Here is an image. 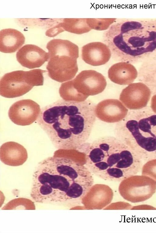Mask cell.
Wrapping results in <instances>:
<instances>
[{"label":"cell","mask_w":156,"mask_h":233,"mask_svg":"<svg viewBox=\"0 0 156 233\" xmlns=\"http://www.w3.org/2000/svg\"><path fill=\"white\" fill-rule=\"evenodd\" d=\"M116 19V18H86V21L91 29L102 31L108 29Z\"/></svg>","instance_id":"21"},{"label":"cell","mask_w":156,"mask_h":233,"mask_svg":"<svg viewBox=\"0 0 156 233\" xmlns=\"http://www.w3.org/2000/svg\"><path fill=\"white\" fill-rule=\"evenodd\" d=\"M142 174L149 177L156 182V161L153 159L145 164L142 168Z\"/></svg>","instance_id":"22"},{"label":"cell","mask_w":156,"mask_h":233,"mask_svg":"<svg viewBox=\"0 0 156 233\" xmlns=\"http://www.w3.org/2000/svg\"><path fill=\"white\" fill-rule=\"evenodd\" d=\"M40 105L30 99H23L14 103L8 111V116L14 124L28 125L37 120L41 112Z\"/></svg>","instance_id":"11"},{"label":"cell","mask_w":156,"mask_h":233,"mask_svg":"<svg viewBox=\"0 0 156 233\" xmlns=\"http://www.w3.org/2000/svg\"><path fill=\"white\" fill-rule=\"evenodd\" d=\"M118 190L126 200L141 202L149 199L155 193L156 182L147 176L135 175L121 181Z\"/></svg>","instance_id":"8"},{"label":"cell","mask_w":156,"mask_h":233,"mask_svg":"<svg viewBox=\"0 0 156 233\" xmlns=\"http://www.w3.org/2000/svg\"><path fill=\"white\" fill-rule=\"evenodd\" d=\"M132 207V205L129 203L119 202L111 204L104 209L105 210L129 209H131Z\"/></svg>","instance_id":"23"},{"label":"cell","mask_w":156,"mask_h":233,"mask_svg":"<svg viewBox=\"0 0 156 233\" xmlns=\"http://www.w3.org/2000/svg\"><path fill=\"white\" fill-rule=\"evenodd\" d=\"M146 206H147V205H146V206H144V207H146ZM142 207H144V206H142ZM143 209H146L145 208H145H143Z\"/></svg>","instance_id":"25"},{"label":"cell","mask_w":156,"mask_h":233,"mask_svg":"<svg viewBox=\"0 0 156 233\" xmlns=\"http://www.w3.org/2000/svg\"><path fill=\"white\" fill-rule=\"evenodd\" d=\"M95 105L60 99L42 108L37 120L54 146L79 149L88 139L96 119Z\"/></svg>","instance_id":"2"},{"label":"cell","mask_w":156,"mask_h":233,"mask_svg":"<svg viewBox=\"0 0 156 233\" xmlns=\"http://www.w3.org/2000/svg\"><path fill=\"white\" fill-rule=\"evenodd\" d=\"M92 29L87 22L86 18H64L57 25L48 29L46 35L54 37L64 31L77 34L87 33Z\"/></svg>","instance_id":"18"},{"label":"cell","mask_w":156,"mask_h":233,"mask_svg":"<svg viewBox=\"0 0 156 233\" xmlns=\"http://www.w3.org/2000/svg\"><path fill=\"white\" fill-rule=\"evenodd\" d=\"M46 72L38 69L28 71L16 70L5 74L0 79V95L8 98L18 97L27 93L34 86L43 85V74Z\"/></svg>","instance_id":"7"},{"label":"cell","mask_w":156,"mask_h":233,"mask_svg":"<svg viewBox=\"0 0 156 233\" xmlns=\"http://www.w3.org/2000/svg\"><path fill=\"white\" fill-rule=\"evenodd\" d=\"M115 137L130 147L142 160L156 159V113L130 111L116 124Z\"/></svg>","instance_id":"5"},{"label":"cell","mask_w":156,"mask_h":233,"mask_svg":"<svg viewBox=\"0 0 156 233\" xmlns=\"http://www.w3.org/2000/svg\"><path fill=\"white\" fill-rule=\"evenodd\" d=\"M150 88L143 82L132 83L124 88L119 99L127 108L138 110L146 107L151 97Z\"/></svg>","instance_id":"9"},{"label":"cell","mask_w":156,"mask_h":233,"mask_svg":"<svg viewBox=\"0 0 156 233\" xmlns=\"http://www.w3.org/2000/svg\"><path fill=\"white\" fill-rule=\"evenodd\" d=\"M17 60L23 67L33 69L41 67L48 61L49 55L41 48L33 44H26L16 53Z\"/></svg>","instance_id":"14"},{"label":"cell","mask_w":156,"mask_h":233,"mask_svg":"<svg viewBox=\"0 0 156 233\" xmlns=\"http://www.w3.org/2000/svg\"><path fill=\"white\" fill-rule=\"evenodd\" d=\"M25 41L24 35L16 29L9 28L0 31V51L2 52H14L21 47Z\"/></svg>","instance_id":"19"},{"label":"cell","mask_w":156,"mask_h":233,"mask_svg":"<svg viewBox=\"0 0 156 233\" xmlns=\"http://www.w3.org/2000/svg\"><path fill=\"white\" fill-rule=\"evenodd\" d=\"M73 80L74 86L77 91L88 96L101 93L107 85L105 77L93 70H83Z\"/></svg>","instance_id":"10"},{"label":"cell","mask_w":156,"mask_h":233,"mask_svg":"<svg viewBox=\"0 0 156 233\" xmlns=\"http://www.w3.org/2000/svg\"><path fill=\"white\" fill-rule=\"evenodd\" d=\"M113 196V191L108 186L93 184L83 198L81 204L84 209H104L111 203Z\"/></svg>","instance_id":"12"},{"label":"cell","mask_w":156,"mask_h":233,"mask_svg":"<svg viewBox=\"0 0 156 233\" xmlns=\"http://www.w3.org/2000/svg\"><path fill=\"white\" fill-rule=\"evenodd\" d=\"M27 150L21 145L14 142L4 143L0 148V158L5 164L12 166L23 164L27 160Z\"/></svg>","instance_id":"16"},{"label":"cell","mask_w":156,"mask_h":233,"mask_svg":"<svg viewBox=\"0 0 156 233\" xmlns=\"http://www.w3.org/2000/svg\"><path fill=\"white\" fill-rule=\"evenodd\" d=\"M115 61L144 62L156 53V19H122L103 34Z\"/></svg>","instance_id":"3"},{"label":"cell","mask_w":156,"mask_h":233,"mask_svg":"<svg viewBox=\"0 0 156 233\" xmlns=\"http://www.w3.org/2000/svg\"><path fill=\"white\" fill-rule=\"evenodd\" d=\"M85 151V165L92 174L105 180L121 182L136 175L141 167L136 153L116 137L99 138Z\"/></svg>","instance_id":"4"},{"label":"cell","mask_w":156,"mask_h":233,"mask_svg":"<svg viewBox=\"0 0 156 233\" xmlns=\"http://www.w3.org/2000/svg\"><path fill=\"white\" fill-rule=\"evenodd\" d=\"M59 92L60 96L66 101L82 102L88 97L77 91L74 86L73 79L62 83Z\"/></svg>","instance_id":"20"},{"label":"cell","mask_w":156,"mask_h":233,"mask_svg":"<svg viewBox=\"0 0 156 233\" xmlns=\"http://www.w3.org/2000/svg\"><path fill=\"white\" fill-rule=\"evenodd\" d=\"M151 105L152 110L156 113V94H154L152 98Z\"/></svg>","instance_id":"24"},{"label":"cell","mask_w":156,"mask_h":233,"mask_svg":"<svg viewBox=\"0 0 156 233\" xmlns=\"http://www.w3.org/2000/svg\"><path fill=\"white\" fill-rule=\"evenodd\" d=\"M54 155L41 161L36 168L31 197L41 203L81 204L94 184L92 174L85 165Z\"/></svg>","instance_id":"1"},{"label":"cell","mask_w":156,"mask_h":233,"mask_svg":"<svg viewBox=\"0 0 156 233\" xmlns=\"http://www.w3.org/2000/svg\"><path fill=\"white\" fill-rule=\"evenodd\" d=\"M49 59L46 66L48 76L59 82L73 78L78 71L77 45L70 41L56 39L47 44Z\"/></svg>","instance_id":"6"},{"label":"cell","mask_w":156,"mask_h":233,"mask_svg":"<svg viewBox=\"0 0 156 233\" xmlns=\"http://www.w3.org/2000/svg\"><path fill=\"white\" fill-rule=\"evenodd\" d=\"M81 52L82 60L87 63L94 66L105 64L112 56L108 46L99 42H91L83 46Z\"/></svg>","instance_id":"15"},{"label":"cell","mask_w":156,"mask_h":233,"mask_svg":"<svg viewBox=\"0 0 156 233\" xmlns=\"http://www.w3.org/2000/svg\"><path fill=\"white\" fill-rule=\"evenodd\" d=\"M137 75V70L132 64L124 62L113 64L108 71V77L110 80L121 85L132 83Z\"/></svg>","instance_id":"17"},{"label":"cell","mask_w":156,"mask_h":233,"mask_svg":"<svg viewBox=\"0 0 156 233\" xmlns=\"http://www.w3.org/2000/svg\"><path fill=\"white\" fill-rule=\"evenodd\" d=\"M97 117L108 122H118L124 118L128 111L119 100L107 99L102 101L96 106Z\"/></svg>","instance_id":"13"}]
</instances>
